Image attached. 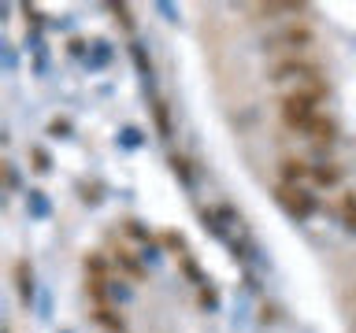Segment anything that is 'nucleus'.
Masks as SVG:
<instances>
[{
	"label": "nucleus",
	"mask_w": 356,
	"mask_h": 333,
	"mask_svg": "<svg viewBox=\"0 0 356 333\" xmlns=\"http://www.w3.org/2000/svg\"><path fill=\"white\" fill-rule=\"evenodd\" d=\"M11 278H15V293L22 307H33V296H38V282H33V263L26 255H19L15 266H11Z\"/></svg>",
	"instance_id": "nucleus-6"
},
{
	"label": "nucleus",
	"mask_w": 356,
	"mask_h": 333,
	"mask_svg": "<svg viewBox=\"0 0 356 333\" xmlns=\"http://www.w3.org/2000/svg\"><path fill=\"white\" fill-rule=\"evenodd\" d=\"M122 230H127V237L141 241V244H152L156 237L149 233V226H141V219H122Z\"/></svg>",
	"instance_id": "nucleus-16"
},
{
	"label": "nucleus",
	"mask_w": 356,
	"mask_h": 333,
	"mask_svg": "<svg viewBox=\"0 0 356 333\" xmlns=\"http://www.w3.org/2000/svg\"><path fill=\"white\" fill-rule=\"evenodd\" d=\"M30 160H33V171L38 174L52 171V155H49V148H41V144H30Z\"/></svg>",
	"instance_id": "nucleus-20"
},
{
	"label": "nucleus",
	"mask_w": 356,
	"mask_h": 333,
	"mask_svg": "<svg viewBox=\"0 0 356 333\" xmlns=\"http://www.w3.org/2000/svg\"><path fill=\"white\" fill-rule=\"evenodd\" d=\"M167 163H171V171H175L178 182H182V185H193V166H189L186 155H171Z\"/></svg>",
	"instance_id": "nucleus-19"
},
{
	"label": "nucleus",
	"mask_w": 356,
	"mask_h": 333,
	"mask_svg": "<svg viewBox=\"0 0 356 333\" xmlns=\"http://www.w3.org/2000/svg\"><path fill=\"white\" fill-rule=\"evenodd\" d=\"M156 241H160L167 252H175V255H186V252H189V248H186V237H182V233H175V230H163Z\"/></svg>",
	"instance_id": "nucleus-18"
},
{
	"label": "nucleus",
	"mask_w": 356,
	"mask_h": 333,
	"mask_svg": "<svg viewBox=\"0 0 356 333\" xmlns=\"http://www.w3.org/2000/svg\"><path fill=\"white\" fill-rule=\"evenodd\" d=\"M71 52L74 56H86V41H71Z\"/></svg>",
	"instance_id": "nucleus-31"
},
{
	"label": "nucleus",
	"mask_w": 356,
	"mask_h": 333,
	"mask_svg": "<svg viewBox=\"0 0 356 333\" xmlns=\"http://www.w3.org/2000/svg\"><path fill=\"white\" fill-rule=\"evenodd\" d=\"M323 67L316 60H305V56H282V60L271 63V78L275 82H286V78H297V82H323Z\"/></svg>",
	"instance_id": "nucleus-3"
},
{
	"label": "nucleus",
	"mask_w": 356,
	"mask_h": 333,
	"mask_svg": "<svg viewBox=\"0 0 356 333\" xmlns=\"http://www.w3.org/2000/svg\"><path fill=\"white\" fill-rule=\"evenodd\" d=\"M160 11H163V19H167V22H175V19H178V15H175V8H171V4H160Z\"/></svg>",
	"instance_id": "nucleus-30"
},
{
	"label": "nucleus",
	"mask_w": 356,
	"mask_h": 333,
	"mask_svg": "<svg viewBox=\"0 0 356 333\" xmlns=\"http://www.w3.org/2000/svg\"><path fill=\"white\" fill-rule=\"evenodd\" d=\"M197 300H200V307H204V311H219V293L211 285L197 289Z\"/></svg>",
	"instance_id": "nucleus-25"
},
{
	"label": "nucleus",
	"mask_w": 356,
	"mask_h": 333,
	"mask_svg": "<svg viewBox=\"0 0 356 333\" xmlns=\"http://www.w3.org/2000/svg\"><path fill=\"white\" fill-rule=\"evenodd\" d=\"M119 141L127 144V148H138V144H141V130H138V126H122Z\"/></svg>",
	"instance_id": "nucleus-27"
},
{
	"label": "nucleus",
	"mask_w": 356,
	"mask_h": 333,
	"mask_svg": "<svg viewBox=\"0 0 356 333\" xmlns=\"http://www.w3.org/2000/svg\"><path fill=\"white\" fill-rule=\"evenodd\" d=\"M330 85L327 82H312V85H300L293 93H282L278 100V111H282V122L289 130H300L312 115H319V104L327 100Z\"/></svg>",
	"instance_id": "nucleus-1"
},
{
	"label": "nucleus",
	"mask_w": 356,
	"mask_h": 333,
	"mask_svg": "<svg viewBox=\"0 0 356 333\" xmlns=\"http://www.w3.org/2000/svg\"><path fill=\"white\" fill-rule=\"evenodd\" d=\"M305 4H297V0H286V4H256V11H260L264 19H275L278 11H300Z\"/></svg>",
	"instance_id": "nucleus-22"
},
{
	"label": "nucleus",
	"mask_w": 356,
	"mask_h": 333,
	"mask_svg": "<svg viewBox=\"0 0 356 333\" xmlns=\"http://www.w3.org/2000/svg\"><path fill=\"white\" fill-rule=\"evenodd\" d=\"M86 293L93 300V307L111 304V278H86Z\"/></svg>",
	"instance_id": "nucleus-13"
},
{
	"label": "nucleus",
	"mask_w": 356,
	"mask_h": 333,
	"mask_svg": "<svg viewBox=\"0 0 356 333\" xmlns=\"http://www.w3.org/2000/svg\"><path fill=\"white\" fill-rule=\"evenodd\" d=\"M341 222L349 233H356V193H341Z\"/></svg>",
	"instance_id": "nucleus-17"
},
{
	"label": "nucleus",
	"mask_w": 356,
	"mask_h": 333,
	"mask_svg": "<svg viewBox=\"0 0 356 333\" xmlns=\"http://www.w3.org/2000/svg\"><path fill=\"white\" fill-rule=\"evenodd\" d=\"M111 263H115V271L119 274H127L130 282H145L149 278V271H145V263H141V252H130V248H115V255H111Z\"/></svg>",
	"instance_id": "nucleus-7"
},
{
	"label": "nucleus",
	"mask_w": 356,
	"mask_h": 333,
	"mask_svg": "<svg viewBox=\"0 0 356 333\" xmlns=\"http://www.w3.org/2000/svg\"><path fill=\"white\" fill-rule=\"evenodd\" d=\"M26 204H30V211H33V215H38V219H49V211H52L41 189H30V193H26Z\"/></svg>",
	"instance_id": "nucleus-21"
},
{
	"label": "nucleus",
	"mask_w": 356,
	"mask_h": 333,
	"mask_svg": "<svg viewBox=\"0 0 356 333\" xmlns=\"http://www.w3.org/2000/svg\"><path fill=\"white\" fill-rule=\"evenodd\" d=\"M312 182L319 189H334L341 182V166L338 163H312Z\"/></svg>",
	"instance_id": "nucleus-12"
},
{
	"label": "nucleus",
	"mask_w": 356,
	"mask_h": 333,
	"mask_svg": "<svg viewBox=\"0 0 356 333\" xmlns=\"http://www.w3.org/2000/svg\"><path fill=\"white\" fill-rule=\"evenodd\" d=\"M108 60H111L108 41H93V49H89V67H104Z\"/></svg>",
	"instance_id": "nucleus-23"
},
{
	"label": "nucleus",
	"mask_w": 356,
	"mask_h": 333,
	"mask_svg": "<svg viewBox=\"0 0 356 333\" xmlns=\"http://www.w3.org/2000/svg\"><path fill=\"white\" fill-rule=\"evenodd\" d=\"M71 119H63V115H56L52 122H49V137H56V141H63V137H71Z\"/></svg>",
	"instance_id": "nucleus-24"
},
{
	"label": "nucleus",
	"mask_w": 356,
	"mask_h": 333,
	"mask_svg": "<svg viewBox=\"0 0 356 333\" xmlns=\"http://www.w3.org/2000/svg\"><path fill=\"white\" fill-rule=\"evenodd\" d=\"M4 185L11 193H19V174H15V166H11V160H4Z\"/></svg>",
	"instance_id": "nucleus-28"
},
{
	"label": "nucleus",
	"mask_w": 356,
	"mask_h": 333,
	"mask_svg": "<svg viewBox=\"0 0 356 333\" xmlns=\"http://www.w3.org/2000/svg\"><path fill=\"white\" fill-rule=\"evenodd\" d=\"M308 44H316V30L308 26V22H293V26H286V30H278L271 33V37L264 41V49L267 52H278V49H289V52H300V49H308Z\"/></svg>",
	"instance_id": "nucleus-4"
},
{
	"label": "nucleus",
	"mask_w": 356,
	"mask_h": 333,
	"mask_svg": "<svg viewBox=\"0 0 356 333\" xmlns=\"http://www.w3.org/2000/svg\"><path fill=\"white\" fill-rule=\"evenodd\" d=\"M78 189H82V200H86V204H100V189H97V185H78Z\"/></svg>",
	"instance_id": "nucleus-29"
},
{
	"label": "nucleus",
	"mask_w": 356,
	"mask_h": 333,
	"mask_svg": "<svg viewBox=\"0 0 356 333\" xmlns=\"http://www.w3.org/2000/svg\"><path fill=\"white\" fill-rule=\"evenodd\" d=\"M82 266H86V278H108V271H111L115 263H111L104 252H89L86 259H82Z\"/></svg>",
	"instance_id": "nucleus-15"
},
{
	"label": "nucleus",
	"mask_w": 356,
	"mask_h": 333,
	"mask_svg": "<svg viewBox=\"0 0 356 333\" xmlns=\"http://www.w3.org/2000/svg\"><path fill=\"white\" fill-rule=\"evenodd\" d=\"M60 333H71V330H60Z\"/></svg>",
	"instance_id": "nucleus-32"
},
{
	"label": "nucleus",
	"mask_w": 356,
	"mask_h": 333,
	"mask_svg": "<svg viewBox=\"0 0 356 333\" xmlns=\"http://www.w3.org/2000/svg\"><path fill=\"white\" fill-rule=\"evenodd\" d=\"M178 271L186 274V282L193 285V289H204V285H208V274L200 271V263H197L189 252H186V255H178Z\"/></svg>",
	"instance_id": "nucleus-14"
},
{
	"label": "nucleus",
	"mask_w": 356,
	"mask_h": 333,
	"mask_svg": "<svg viewBox=\"0 0 356 333\" xmlns=\"http://www.w3.org/2000/svg\"><path fill=\"white\" fill-rule=\"evenodd\" d=\"M297 133H300V137H308V141L323 152V148H330V141H334V137H338V122L319 111V115H312V119H308Z\"/></svg>",
	"instance_id": "nucleus-5"
},
{
	"label": "nucleus",
	"mask_w": 356,
	"mask_h": 333,
	"mask_svg": "<svg viewBox=\"0 0 356 333\" xmlns=\"http://www.w3.org/2000/svg\"><path fill=\"white\" fill-rule=\"evenodd\" d=\"M278 178H282V185H305L312 178V163L300 155H286V160H278Z\"/></svg>",
	"instance_id": "nucleus-8"
},
{
	"label": "nucleus",
	"mask_w": 356,
	"mask_h": 333,
	"mask_svg": "<svg viewBox=\"0 0 356 333\" xmlns=\"http://www.w3.org/2000/svg\"><path fill=\"white\" fill-rule=\"evenodd\" d=\"M93 322L100 330H108V333H127V318L115 311V304H108V307H93Z\"/></svg>",
	"instance_id": "nucleus-11"
},
{
	"label": "nucleus",
	"mask_w": 356,
	"mask_h": 333,
	"mask_svg": "<svg viewBox=\"0 0 356 333\" xmlns=\"http://www.w3.org/2000/svg\"><path fill=\"white\" fill-rule=\"evenodd\" d=\"M130 60H134V67H138L145 89H149V96H152V93H156V71H152V60H149V52H145V44H141L138 37L130 41Z\"/></svg>",
	"instance_id": "nucleus-9"
},
{
	"label": "nucleus",
	"mask_w": 356,
	"mask_h": 333,
	"mask_svg": "<svg viewBox=\"0 0 356 333\" xmlns=\"http://www.w3.org/2000/svg\"><path fill=\"white\" fill-rule=\"evenodd\" d=\"M149 108H152V119H156V133H160L163 141L175 137V126H171V108H167V100L160 93L149 96Z\"/></svg>",
	"instance_id": "nucleus-10"
},
{
	"label": "nucleus",
	"mask_w": 356,
	"mask_h": 333,
	"mask_svg": "<svg viewBox=\"0 0 356 333\" xmlns=\"http://www.w3.org/2000/svg\"><path fill=\"white\" fill-rule=\"evenodd\" d=\"M275 200L282 204L286 215L297 219V222H308V219L319 211L316 193H308L305 185H282V182H278V185H275Z\"/></svg>",
	"instance_id": "nucleus-2"
},
{
	"label": "nucleus",
	"mask_w": 356,
	"mask_h": 333,
	"mask_svg": "<svg viewBox=\"0 0 356 333\" xmlns=\"http://www.w3.org/2000/svg\"><path fill=\"white\" fill-rule=\"evenodd\" d=\"M111 11H115V19L122 22V30L134 33V15H130V4H111Z\"/></svg>",
	"instance_id": "nucleus-26"
}]
</instances>
